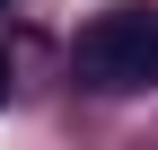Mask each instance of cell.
Returning a JSON list of instances; mask_svg holds the SVG:
<instances>
[{"label":"cell","instance_id":"2","mask_svg":"<svg viewBox=\"0 0 158 150\" xmlns=\"http://www.w3.org/2000/svg\"><path fill=\"white\" fill-rule=\"evenodd\" d=\"M0 97H9V53H0Z\"/></svg>","mask_w":158,"mask_h":150},{"label":"cell","instance_id":"3","mask_svg":"<svg viewBox=\"0 0 158 150\" xmlns=\"http://www.w3.org/2000/svg\"><path fill=\"white\" fill-rule=\"evenodd\" d=\"M0 9H18V0H0Z\"/></svg>","mask_w":158,"mask_h":150},{"label":"cell","instance_id":"1","mask_svg":"<svg viewBox=\"0 0 158 150\" xmlns=\"http://www.w3.org/2000/svg\"><path fill=\"white\" fill-rule=\"evenodd\" d=\"M70 80L97 97H123V88L158 80V0H123V9H97L70 44Z\"/></svg>","mask_w":158,"mask_h":150}]
</instances>
